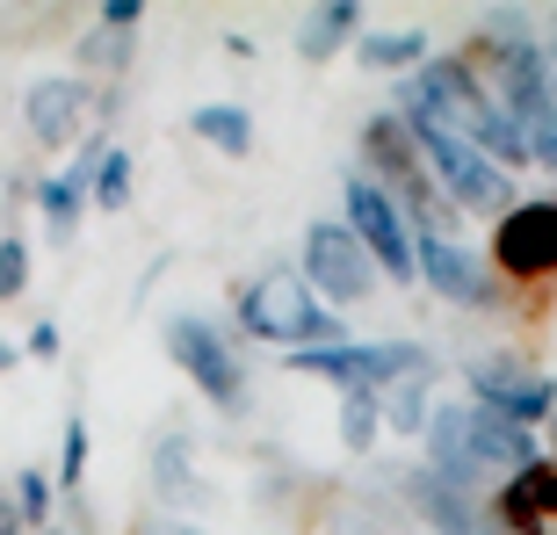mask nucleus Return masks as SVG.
<instances>
[{
	"mask_svg": "<svg viewBox=\"0 0 557 535\" xmlns=\"http://www.w3.org/2000/svg\"><path fill=\"white\" fill-rule=\"evenodd\" d=\"M15 362H22V354H15V348H8V340H0V376L15 370Z\"/></svg>",
	"mask_w": 557,
	"mask_h": 535,
	"instance_id": "cd10ccee",
	"label": "nucleus"
},
{
	"mask_svg": "<svg viewBox=\"0 0 557 535\" xmlns=\"http://www.w3.org/2000/svg\"><path fill=\"white\" fill-rule=\"evenodd\" d=\"M406 130H413V145H420V160L434 166V182L449 188L463 210H515V174H499L478 145H463L456 130H442V124H428V116H406Z\"/></svg>",
	"mask_w": 557,
	"mask_h": 535,
	"instance_id": "20e7f679",
	"label": "nucleus"
},
{
	"mask_svg": "<svg viewBox=\"0 0 557 535\" xmlns=\"http://www.w3.org/2000/svg\"><path fill=\"white\" fill-rule=\"evenodd\" d=\"M376 434H384V398L376 391H341V441L362 456V449H376Z\"/></svg>",
	"mask_w": 557,
	"mask_h": 535,
	"instance_id": "f3484780",
	"label": "nucleus"
},
{
	"mask_svg": "<svg viewBox=\"0 0 557 535\" xmlns=\"http://www.w3.org/2000/svg\"><path fill=\"white\" fill-rule=\"evenodd\" d=\"M239 326L253 340H275V348H341V311L319 304V289L297 275V268H261L253 283H239Z\"/></svg>",
	"mask_w": 557,
	"mask_h": 535,
	"instance_id": "f257e3e1",
	"label": "nucleus"
},
{
	"mask_svg": "<svg viewBox=\"0 0 557 535\" xmlns=\"http://www.w3.org/2000/svg\"><path fill=\"white\" fill-rule=\"evenodd\" d=\"M15 507H22V521L37 528V521L51 514V477H44V471H22L15 477Z\"/></svg>",
	"mask_w": 557,
	"mask_h": 535,
	"instance_id": "5701e85b",
	"label": "nucleus"
},
{
	"mask_svg": "<svg viewBox=\"0 0 557 535\" xmlns=\"http://www.w3.org/2000/svg\"><path fill=\"white\" fill-rule=\"evenodd\" d=\"M362 160H370L362 182L384 188L398 203V217H420V232H434V174H428V160H420V145H413V130H406L398 109H384V116L362 124Z\"/></svg>",
	"mask_w": 557,
	"mask_h": 535,
	"instance_id": "f03ea898",
	"label": "nucleus"
},
{
	"mask_svg": "<svg viewBox=\"0 0 557 535\" xmlns=\"http://www.w3.org/2000/svg\"><path fill=\"white\" fill-rule=\"evenodd\" d=\"M51 485H59V493H81V485H87V420H81V412L65 420V441H59V477H51Z\"/></svg>",
	"mask_w": 557,
	"mask_h": 535,
	"instance_id": "aec40b11",
	"label": "nucleus"
},
{
	"mask_svg": "<svg viewBox=\"0 0 557 535\" xmlns=\"http://www.w3.org/2000/svg\"><path fill=\"white\" fill-rule=\"evenodd\" d=\"M22 116H29V138L37 145H73L81 138V116H87V80H73V73H44V80H29Z\"/></svg>",
	"mask_w": 557,
	"mask_h": 535,
	"instance_id": "9b49d317",
	"label": "nucleus"
},
{
	"mask_svg": "<svg viewBox=\"0 0 557 535\" xmlns=\"http://www.w3.org/2000/svg\"><path fill=\"white\" fill-rule=\"evenodd\" d=\"M392 485H406L413 514H428V521H434L428 535H478V507H471V493L442 485L434 471H406V477H392Z\"/></svg>",
	"mask_w": 557,
	"mask_h": 535,
	"instance_id": "f8f14e48",
	"label": "nucleus"
},
{
	"mask_svg": "<svg viewBox=\"0 0 557 535\" xmlns=\"http://www.w3.org/2000/svg\"><path fill=\"white\" fill-rule=\"evenodd\" d=\"M166 354H174V370H182L218 412H239V406H247V370H239V354L218 340V326L188 319V311H182V319H166Z\"/></svg>",
	"mask_w": 557,
	"mask_h": 535,
	"instance_id": "423d86ee",
	"label": "nucleus"
},
{
	"mask_svg": "<svg viewBox=\"0 0 557 535\" xmlns=\"http://www.w3.org/2000/svg\"><path fill=\"white\" fill-rule=\"evenodd\" d=\"M22 289H29V247L8 232V239H0V304H15Z\"/></svg>",
	"mask_w": 557,
	"mask_h": 535,
	"instance_id": "4be33fe9",
	"label": "nucleus"
},
{
	"mask_svg": "<svg viewBox=\"0 0 557 535\" xmlns=\"http://www.w3.org/2000/svg\"><path fill=\"white\" fill-rule=\"evenodd\" d=\"M145 535H203V528H196V521H152Z\"/></svg>",
	"mask_w": 557,
	"mask_h": 535,
	"instance_id": "bb28decb",
	"label": "nucleus"
},
{
	"mask_svg": "<svg viewBox=\"0 0 557 535\" xmlns=\"http://www.w3.org/2000/svg\"><path fill=\"white\" fill-rule=\"evenodd\" d=\"M0 535H29V521H22V507L8 493H0Z\"/></svg>",
	"mask_w": 557,
	"mask_h": 535,
	"instance_id": "a878e982",
	"label": "nucleus"
},
{
	"mask_svg": "<svg viewBox=\"0 0 557 535\" xmlns=\"http://www.w3.org/2000/svg\"><path fill=\"white\" fill-rule=\"evenodd\" d=\"M289 370L326 376L341 391H376V384H413V376H434V354L420 340H341V348H305L289 354Z\"/></svg>",
	"mask_w": 557,
	"mask_h": 535,
	"instance_id": "7ed1b4c3",
	"label": "nucleus"
},
{
	"mask_svg": "<svg viewBox=\"0 0 557 535\" xmlns=\"http://www.w3.org/2000/svg\"><path fill=\"white\" fill-rule=\"evenodd\" d=\"M326 535H392V521H384L376 499H341L333 521H326Z\"/></svg>",
	"mask_w": 557,
	"mask_h": 535,
	"instance_id": "412c9836",
	"label": "nucleus"
},
{
	"mask_svg": "<svg viewBox=\"0 0 557 535\" xmlns=\"http://www.w3.org/2000/svg\"><path fill=\"white\" fill-rule=\"evenodd\" d=\"M428 384H434V376H413V384H392V398H384V427H398V434H428V420H434V406H428Z\"/></svg>",
	"mask_w": 557,
	"mask_h": 535,
	"instance_id": "a211bd4d",
	"label": "nucleus"
},
{
	"mask_svg": "<svg viewBox=\"0 0 557 535\" xmlns=\"http://www.w3.org/2000/svg\"><path fill=\"white\" fill-rule=\"evenodd\" d=\"M87 196H95L102 210H124V203H131V152H116V145H109L102 166H95V188H87Z\"/></svg>",
	"mask_w": 557,
	"mask_h": 535,
	"instance_id": "6ab92c4d",
	"label": "nucleus"
},
{
	"mask_svg": "<svg viewBox=\"0 0 557 535\" xmlns=\"http://www.w3.org/2000/svg\"><path fill=\"white\" fill-rule=\"evenodd\" d=\"M152 493L160 499H188L196 493V449H188V434H166L160 449H152Z\"/></svg>",
	"mask_w": 557,
	"mask_h": 535,
	"instance_id": "dca6fc26",
	"label": "nucleus"
},
{
	"mask_svg": "<svg viewBox=\"0 0 557 535\" xmlns=\"http://www.w3.org/2000/svg\"><path fill=\"white\" fill-rule=\"evenodd\" d=\"M29 354H59V326H51V319L29 326Z\"/></svg>",
	"mask_w": 557,
	"mask_h": 535,
	"instance_id": "393cba45",
	"label": "nucleus"
},
{
	"mask_svg": "<svg viewBox=\"0 0 557 535\" xmlns=\"http://www.w3.org/2000/svg\"><path fill=\"white\" fill-rule=\"evenodd\" d=\"M413 275H428V289L449 297V304H471V311L499 304L493 261H485L478 247H463V239H449V232H420L413 239Z\"/></svg>",
	"mask_w": 557,
	"mask_h": 535,
	"instance_id": "9d476101",
	"label": "nucleus"
},
{
	"mask_svg": "<svg viewBox=\"0 0 557 535\" xmlns=\"http://www.w3.org/2000/svg\"><path fill=\"white\" fill-rule=\"evenodd\" d=\"M138 22H145L138 0H109L102 8V29H116V37H138Z\"/></svg>",
	"mask_w": 557,
	"mask_h": 535,
	"instance_id": "b1692460",
	"label": "nucleus"
},
{
	"mask_svg": "<svg viewBox=\"0 0 557 535\" xmlns=\"http://www.w3.org/2000/svg\"><path fill=\"white\" fill-rule=\"evenodd\" d=\"M463 384H471V406L499 412V420H515V427H543V420L557 412V384L543 370H529V362H515V354H485V362H471Z\"/></svg>",
	"mask_w": 557,
	"mask_h": 535,
	"instance_id": "6e6552de",
	"label": "nucleus"
},
{
	"mask_svg": "<svg viewBox=\"0 0 557 535\" xmlns=\"http://www.w3.org/2000/svg\"><path fill=\"white\" fill-rule=\"evenodd\" d=\"M348 37H362V8H355V0H326V8H311V15L297 22V59L319 65V59H333Z\"/></svg>",
	"mask_w": 557,
	"mask_h": 535,
	"instance_id": "ddd939ff",
	"label": "nucleus"
},
{
	"mask_svg": "<svg viewBox=\"0 0 557 535\" xmlns=\"http://www.w3.org/2000/svg\"><path fill=\"white\" fill-rule=\"evenodd\" d=\"M355 59L370 65V73H420L428 65V29H362Z\"/></svg>",
	"mask_w": 557,
	"mask_h": 535,
	"instance_id": "4468645a",
	"label": "nucleus"
},
{
	"mask_svg": "<svg viewBox=\"0 0 557 535\" xmlns=\"http://www.w3.org/2000/svg\"><path fill=\"white\" fill-rule=\"evenodd\" d=\"M188 130H196L203 145H218L225 160H247L253 152V116L239 102H203L196 116H188Z\"/></svg>",
	"mask_w": 557,
	"mask_h": 535,
	"instance_id": "2eb2a0df",
	"label": "nucleus"
},
{
	"mask_svg": "<svg viewBox=\"0 0 557 535\" xmlns=\"http://www.w3.org/2000/svg\"><path fill=\"white\" fill-rule=\"evenodd\" d=\"M348 232L355 247L376 261V275H392V283H413V225L398 217V203L384 196L376 182H362V174H348Z\"/></svg>",
	"mask_w": 557,
	"mask_h": 535,
	"instance_id": "1a4fd4ad",
	"label": "nucleus"
},
{
	"mask_svg": "<svg viewBox=\"0 0 557 535\" xmlns=\"http://www.w3.org/2000/svg\"><path fill=\"white\" fill-rule=\"evenodd\" d=\"M485 261L507 283H550L557 275V196H521L515 210H499Z\"/></svg>",
	"mask_w": 557,
	"mask_h": 535,
	"instance_id": "39448f33",
	"label": "nucleus"
},
{
	"mask_svg": "<svg viewBox=\"0 0 557 535\" xmlns=\"http://www.w3.org/2000/svg\"><path fill=\"white\" fill-rule=\"evenodd\" d=\"M297 275L319 289V304H370V289H376V261L355 247V232L333 225V217L305 225V268H297Z\"/></svg>",
	"mask_w": 557,
	"mask_h": 535,
	"instance_id": "0eeeda50",
	"label": "nucleus"
}]
</instances>
